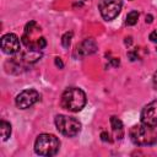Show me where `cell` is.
Masks as SVG:
<instances>
[{"mask_svg":"<svg viewBox=\"0 0 157 157\" xmlns=\"http://www.w3.org/2000/svg\"><path fill=\"white\" fill-rule=\"evenodd\" d=\"M97 52V43L93 38H86L80 44L76 45L75 53L78 55V58H85L87 55H92Z\"/></svg>","mask_w":157,"mask_h":157,"instance_id":"cell-9","label":"cell"},{"mask_svg":"<svg viewBox=\"0 0 157 157\" xmlns=\"http://www.w3.org/2000/svg\"><path fill=\"white\" fill-rule=\"evenodd\" d=\"M152 83H153L155 90H157V70H156V71H155V74H153V77H152Z\"/></svg>","mask_w":157,"mask_h":157,"instance_id":"cell-20","label":"cell"},{"mask_svg":"<svg viewBox=\"0 0 157 157\" xmlns=\"http://www.w3.org/2000/svg\"><path fill=\"white\" fill-rule=\"evenodd\" d=\"M60 104L64 109L77 113L86 105V93L78 87H69L63 92Z\"/></svg>","mask_w":157,"mask_h":157,"instance_id":"cell-2","label":"cell"},{"mask_svg":"<svg viewBox=\"0 0 157 157\" xmlns=\"http://www.w3.org/2000/svg\"><path fill=\"white\" fill-rule=\"evenodd\" d=\"M54 123H55L56 130L66 137H74L81 131V123L74 117L58 114L55 115Z\"/></svg>","mask_w":157,"mask_h":157,"instance_id":"cell-4","label":"cell"},{"mask_svg":"<svg viewBox=\"0 0 157 157\" xmlns=\"http://www.w3.org/2000/svg\"><path fill=\"white\" fill-rule=\"evenodd\" d=\"M47 47V39L44 38V37H39L38 39H37V42H36V48L38 49V50H42V49H44Z\"/></svg>","mask_w":157,"mask_h":157,"instance_id":"cell-14","label":"cell"},{"mask_svg":"<svg viewBox=\"0 0 157 157\" xmlns=\"http://www.w3.org/2000/svg\"><path fill=\"white\" fill-rule=\"evenodd\" d=\"M129 136L136 146H152L157 144V131L153 126L144 123L134 125L129 131Z\"/></svg>","mask_w":157,"mask_h":157,"instance_id":"cell-1","label":"cell"},{"mask_svg":"<svg viewBox=\"0 0 157 157\" xmlns=\"http://www.w3.org/2000/svg\"><path fill=\"white\" fill-rule=\"evenodd\" d=\"M101 140L104 141V142H112V139L109 136V134L107 131H102L101 132Z\"/></svg>","mask_w":157,"mask_h":157,"instance_id":"cell-16","label":"cell"},{"mask_svg":"<svg viewBox=\"0 0 157 157\" xmlns=\"http://www.w3.org/2000/svg\"><path fill=\"white\" fill-rule=\"evenodd\" d=\"M121 7H123V0H101L98 5L101 16L105 21L114 20L120 13Z\"/></svg>","mask_w":157,"mask_h":157,"instance_id":"cell-5","label":"cell"},{"mask_svg":"<svg viewBox=\"0 0 157 157\" xmlns=\"http://www.w3.org/2000/svg\"><path fill=\"white\" fill-rule=\"evenodd\" d=\"M137 18H139V12H137L136 10H132V11H130V12L126 15L125 25H126V26H134V25L137 22Z\"/></svg>","mask_w":157,"mask_h":157,"instance_id":"cell-12","label":"cell"},{"mask_svg":"<svg viewBox=\"0 0 157 157\" xmlns=\"http://www.w3.org/2000/svg\"><path fill=\"white\" fill-rule=\"evenodd\" d=\"M156 52H157V49H156Z\"/></svg>","mask_w":157,"mask_h":157,"instance_id":"cell-24","label":"cell"},{"mask_svg":"<svg viewBox=\"0 0 157 157\" xmlns=\"http://www.w3.org/2000/svg\"><path fill=\"white\" fill-rule=\"evenodd\" d=\"M0 132H1L2 140L6 141L11 135V124L5 121V120H1L0 121Z\"/></svg>","mask_w":157,"mask_h":157,"instance_id":"cell-11","label":"cell"},{"mask_svg":"<svg viewBox=\"0 0 157 157\" xmlns=\"http://www.w3.org/2000/svg\"><path fill=\"white\" fill-rule=\"evenodd\" d=\"M54 63H55V66H56V67H59V69H63V67H64V63H63V60H61L59 56H56V58L54 59Z\"/></svg>","mask_w":157,"mask_h":157,"instance_id":"cell-17","label":"cell"},{"mask_svg":"<svg viewBox=\"0 0 157 157\" xmlns=\"http://www.w3.org/2000/svg\"><path fill=\"white\" fill-rule=\"evenodd\" d=\"M40 99V94L38 91L33 88H27L20 92L15 98V104L18 109H27L36 104Z\"/></svg>","mask_w":157,"mask_h":157,"instance_id":"cell-6","label":"cell"},{"mask_svg":"<svg viewBox=\"0 0 157 157\" xmlns=\"http://www.w3.org/2000/svg\"><path fill=\"white\" fill-rule=\"evenodd\" d=\"M140 118H141V123L153 128L157 126V99L150 102L142 108Z\"/></svg>","mask_w":157,"mask_h":157,"instance_id":"cell-8","label":"cell"},{"mask_svg":"<svg viewBox=\"0 0 157 157\" xmlns=\"http://www.w3.org/2000/svg\"><path fill=\"white\" fill-rule=\"evenodd\" d=\"M109 61H110V65H112V66H114V67H118V66H119V64H120L119 58H112Z\"/></svg>","mask_w":157,"mask_h":157,"instance_id":"cell-18","label":"cell"},{"mask_svg":"<svg viewBox=\"0 0 157 157\" xmlns=\"http://www.w3.org/2000/svg\"><path fill=\"white\" fill-rule=\"evenodd\" d=\"M60 147L59 139L53 134H40L34 141V152L39 156L50 157L58 153Z\"/></svg>","mask_w":157,"mask_h":157,"instance_id":"cell-3","label":"cell"},{"mask_svg":"<svg viewBox=\"0 0 157 157\" xmlns=\"http://www.w3.org/2000/svg\"><path fill=\"white\" fill-rule=\"evenodd\" d=\"M21 49V42L15 33H6L1 37V50L5 54L13 55Z\"/></svg>","mask_w":157,"mask_h":157,"instance_id":"cell-7","label":"cell"},{"mask_svg":"<svg viewBox=\"0 0 157 157\" xmlns=\"http://www.w3.org/2000/svg\"><path fill=\"white\" fill-rule=\"evenodd\" d=\"M124 42H125V45H131V43H132V38H131V37H126Z\"/></svg>","mask_w":157,"mask_h":157,"instance_id":"cell-21","label":"cell"},{"mask_svg":"<svg viewBox=\"0 0 157 157\" xmlns=\"http://www.w3.org/2000/svg\"><path fill=\"white\" fill-rule=\"evenodd\" d=\"M109 121H110V126H112V130H113L115 137L118 140H121L123 136H124V125H123V121L119 118L114 117V115L110 117Z\"/></svg>","mask_w":157,"mask_h":157,"instance_id":"cell-10","label":"cell"},{"mask_svg":"<svg viewBox=\"0 0 157 157\" xmlns=\"http://www.w3.org/2000/svg\"><path fill=\"white\" fill-rule=\"evenodd\" d=\"M148 38H150V40H151V42H153V43H157V31H153V32H151Z\"/></svg>","mask_w":157,"mask_h":157,"instance_id":"cell-19","label":"cell"},{"mask_svg":"<svg viewBox=\"0 0 157 157\" xmlns=\"http://www.w3.org/2000/svg\"><path fill=\"white\" fill-rule=\"evenodd\" d=\"M128 58L131 60V61H135L139 59V55H137V50H131V52H128Z\"/></svg>","mask_w":157,"mask_h":157,"instance_id":"cell-15","label":"cell"},{"mask_svg":"<svg viewBox=\"0 0 157 157\" xmlns=\"http://www.w3.org/2000/svg\"><path fill=\"white\" fill-rule=\"evenodd\" d=\"M130 1H131V0H130Z\"/></svg>","mask_w":157,"mask_h":157,"instance_id":"cell-25","label":"cell"},{"mask_svg":"<svg viewBox=\"0 0 157 157\" xmlns=\"http://www.w3.org/2000/svg\"><path fill=\"white\" fill-rule=\"evenodd\" d=\"M153 21V16L152 15H147L146 16V23H152Z\"/></svg>","mask_w":157,"mask_h":157,"instance_id":"cell-22","label":"cell"},{"mask_svg":"<svg viewBox=\"0 0 157 157\" xmlns=\"http://www.w3.org/2000/svg\"><path fill=\"white\" fill-rule=\"evenodd\" d=\"M71 39H72V32L64 33L63 37H61V45L67 49L70 47V44H71Z\"/></svg>","mask_w":157,"mask_h":157,"instance_id":"cell-13","label":"cell"},{"mask_svg":"<svg viewBox=\"0 0 157 157\" xmlns=\"http://www.w3.org/2000/svg\"><path fill=\"white\" fill-rule=\"evenodd\" d=\"M82 1H90V0H82Z\"/></svg>","mask_w":157,"mask_h":157,"instance_id":"cell-23","label":"cell"}]
</instances>
